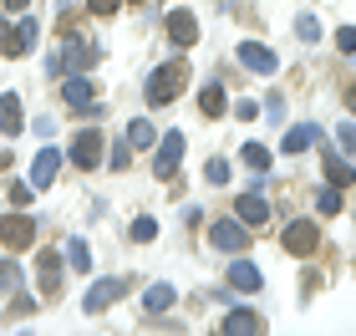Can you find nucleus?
Instances as JSON below:
<instances>
[{"label":"nucleus","mask_w":356,"mask_h":336,"mask_svg":"<svg viewBox=\"0 0 356 336\" xmlns=\"http://www.w3.org/2000/svg\"><path fill=\"white\" fill-rule=\"evenodd\" d=\"M153 143H158V127L148 118H138L133 127H127V148H153Z\"/></svg>","instance_id":"21"},{"label":"nucleus","mask_w":356,"mask_h":336,"mask_svg":"<svg viewBox=\"0 0 356 336\" xmlns=\"http://www.w3.org/2000/svg\"><path fill=\"white\" fill-rule=\"evenodd\" d=\"M67 265L76 270V275H87V270H92V255H87L82 239H67Z\"/></svg>","instance_id":"23"},{"label":"nucleus","mask_w":356,"mask_h":336,"mask_svg":"<svg viewBox=\"0 0 356 336\" xmlns=\"http://www.w3.org/2000/svg\"><path fill=\"white\" fill-rule=\"evenodd\" d=\"M239 67H250V72L270 77L275 67H280V56H275L270 46H260V41H239Z\"/></svg>","instance_id":"8"},{"label":"nucleus","mask_w":356,"mask_h":336,"mask_svg":"<svg viewBox=\"0 0 356 336\" xmlns=\"http://www.w3.org/2000/svg\"><path fill=\"white\" fill-rule=\"evenodd\" d=\"M31 239H36V224H31L26 214H6L0 219V245L6 250H26Z\"/></svg>","instance_id":"6"},{"label":"nucleus","mask_w":356,"mask_h":336,"mask_svg":"<svg viewBox=\"0 0 356 336\" xmlns=\"http://www.w3.org/2000/svg\"><path fill=\"white\" fill-rule=\"evenodd\" d=\"M31 46H36V21L26 15V21L6 36V46H0V51H6V56H21V51H31Z\"/></svg>","instance_id":"12"},{"label":"nucleus","mask_w":356,"mask_h":336,"mask_svg":"<svg viewBox=\"0 0 356 336\" xmlns=\"http://www.w3.org/2000/svg\"><path fill=\"white\" fill-rule=\"evenodd\" d=\"M21 127H26V118H21V97H15V92H6V97H0V133L15 138Z\"/></svg>","instance_id":"13"},{"label":"nucleus","mask_w":356,"mask_h":336,"mask_svg":"<svg viewBox=\"0 0 356 336\" xmlns=\"http://www.w3.org/2000/svg\"><path fill=\"white\" fill-rule=\"evenodd\" d=\"M336 138H341L346 153H356V122H341V127H336Z\"/></svg>","instance_id":"32"},{"label":"nucleus","mask_w":356,"mask_h":336,"mask_svg":"<svg viewBox=\"0 0 356 336\" xmlns=\"http://www.w3.org/2000/svg\"><path fill=\"white\" fill-rule=\"evenodd\" d=\"M316 245H321V224H311V219L285 224V250H290V255H311Z\"/></svg>","instance_id":"7"},{"label":"nucleus","mask_w":356,"mask_h":336,"mask_svg":"<svg viewBox=\"0 0 356 336\" xmlns=\"http://www.w3.org/2000/svg\"><path fill=\"white\" fill-rule=\"evenodd\" d=\"M326 179H331L336 189H351V179H356V168L346 163L341 153H326Z\"/></svg>","instance_id":"20"},{"label":"nucleus","mask_w":356,"mask_h":336,"mask_svg":"<svg viewBox=\"0 0 356 336\" xmlns=\"http://www.w3.org/2000/svg\"><path fill=\"white\" fill-rule=\"evenodd\" d=\"M346 107H351V112H356V87H346Z\"/></svg>","instance_id":"37"},{"label":"nucleus","mask_w":356,"mask_h":336,"mask_svg":"<svg viewBox=\"0 0 356 336\" xmlns=\"http://www.w3.org/2000/svg\"><path fill=\"white\" fill-rule=\"evenodd\" d=\"M72 163L76 168H97L102 163V133H97V127H82V133L72 138Z\"/></svg>","instance_id":"4"},{"label":"nucleus","mask_w":356,"mask_h":336,"mask_svg":"<svg viewBox=\"0 0 356 336\" xmlns=\"http://www.w3.org/2000/svg\"><path fill=\"white\" fill-rule=\"evenodd\" d=\"M184 87H188V67H184V61H168V67H158V72L148 77L143 97H148V107H163V102H173Z\"/></svg>","instance_id":"1"},{"label":"nucleus","mask_w":356,"mask_h":336,"mask_svg":"<svg viewBox=\"0 0 356 336\" xmlns=\"http://www.w3.org/2000/svg\"><path fill=\"white\" fill-rule=\"evenodd\" d=\"M61 92H67V107L87 112V118H97V112H102V107H97V87H92V77H82V72H72Z\"/></svg>","instance_id":"3"},{"label":"nucleus","mask_w":356,"mask_h":336,"mask_svg":"<svg viewBox=\"0 0 356 336\" xmlns=\"http://www.w3.org/2000/svg\"><path fill=\"white\" fill-rule=\"evenodd\" d=\"M15 285H21V270L10 260H0V291H15Z\"/></svg>","instance_id":"29"},{"label":"nucleus","mask_w":356,"mask_h":336,"mask_svg":"<svg viewBox=\"0 0 356 336\" xmlns=\"http://www.w3.org/2000/svg\"><path fill=\"white\" fill-rule=\"evenodd\" d=\"M296 31H300V41H321V21H316V15H300Z\"/></svg>","instance_id":"27"},{"label":"nucleus","mask_w":356,"mask_h":336,"mask_svg":"<svg viewBox=\"0 0 356 336\" xmlns=\"http://www.w3.org/2000/svg\"><path fill=\"white\" fill-rule=\"evenodd\" d=\"M204 179H209V184H229V163H224V158H214V163L204 168Z\"/></svg>","instance_id":"30"},{"label":"nucleus","mask_w":356,"mask_h":336,"mask_svg":"<svg viewBox=\"0 0 356 336\" xmlns=\"http://www.w3.org/2000/svg\"><path fill=\"white\" fill-rule=\"evenodd\" d=\"M250 331H260V316L254 311H229L224 316V336H250Z\"/></svg>","instance_id":"19"},{"label":"nucleus","mask_w":356,"mask_h":336,"mask_svg":"<svg viewBox=\"0 0 356 336\" xmlns=\"http://www.w3.org/2000/svg\"><path fill=\"white\" fill-rule=\"evenodd\" d=\"M173 306V285H148V291H143V311L148 316H163Z\"/></svg>","instance_id":"18"},{"label":"nucleus","mask_w":356,"mask_h":336,"mask_svg":"<svg viewBox=\"0 0 356 336\" xmlns=\"http://www.w3.org/2000/svg\"><path fill=\"white\" fill-rule=\"evenodd\" d=\"M311 143H321V127H316V122H300V127H290V133H285L280 148H285V153H305Z\"/></svg>","instance_id":"16"},{"label":"nucleus","mask_w":356,"mask_h":336,"mask_svg":"<svg viewBox=\"0 0 356 336\" xmlns=\"http://www.w3.org/2000/svg\"><path fill=\"white\" fill-rule=\"evenodd\" d=\"M178 163H184V133H163V143H158V158H153V173H158V179H173Z\"/></svg>","instance_id":"5"},{"label":"nucleus","mask_w":356,"mask_h":336,"mask_svg":"<svg viewBox=\"0 0 356 336\" xmlns=\"http://www.w3.org/2000/svg\"><path fill=\"white\" fill-rule=\"evenodd\" d=\"M234 214H239V224H250V230H254V224L270 219V204H265L260 194H239V199H234Z\"/></svg>","instance_id":"11"},{"label":"nucleus","mask_w":356,"mask_h":336,"mask_svg":"<svg viewBox=\"0 0 356 336\" xmlns=\"http://www.w3.org/2000/svg\"><path fill=\"white\" fill-rule=\"evenodd\" d=\"M133 239H138V245H148V239H158V224H153V219H133Z\"/></svg>","instance_id":"28"},{"label":"nucleus","mask_w":356,"mask_h":336,"mask_svg":"<svg viewBox=\"0 0 356 336\" xmlns=\"http://www.w3.org/2000/svg\"><path fill=\"white\" fill-rule=\"evenodd\" d=\"M245 163L265 173V168H270V148H265V143H245Z\"/></svg>","instance_id":"25"},{"label":"nucleus","mask_w":356,"mask_h":336,"mask_svg":"<svg viewBox=\"0 0 356 336\" xmlns=\"http://www.w3.org/2000/svg\"><path fill=\"white\" fill-rule=\"evenodd\" d=\"M56 291H61V255L41 250V296H56Z\"/></svg>","instance_id":"15"},{"label":"nucleus","mask_w":356,"mask_h":336,"mask_svg":"<svg viewBox=\"0 0 356 336\" xmlns=\"http://www.w3.org/2000/svg\"><path fill=\"white\" fill-rule=\"evenodd\" d=\"M199 107H204V118H224V87L209 82V87L199 92Z\"/></svg>","instance_id":"22"},{"label":"nucleus","mask_w":356,"mask_h":336,"mask_svg":"<svg viewBox=\"0 0 356 336\" xmlns=\"http://www.w3.org/2000/svg\"><path fill=\"white\" fill-rule=\"evenodd\" d=\"M6 36H10V31H6V15H0V46H6Z\"/></svg>","instance_id":"39"},{"label":"nucleus","mask_w":356,"mask_h":336,"mask_svg":"<svg viewBox=\"0 0 356 336\" xmlns=\"http://www.w3.org/2000/svg\"><path fill=\"white\" fill-rule=\"evenodd\" d=\"M56 168H61V153H56V148H41L36 163H31V189H51Z\"/></svg>","instance_id":"10"},{"label":"nucleus","mask_w":356,"mask_h":336,"mask_svg":"<svg viewBox=\"0 0 356 336\" xmlns=\"http://www.w3.org/2000/svg\"><path fill=\"white\" fill-rule=\"evenodd\" d=\"M209 239H214L219 250L245 255V250H250V224H239V219H219V224H209Z\"/></svg>","instance_id":"2"},{"label":"nucleus","mask_w":356,"mask_h":336,"mask_svg":"<svg viewBox=\"0 0 356 336\" xmlns=\"http://www.w3.org/2000/svg\"><path fill=\"white\" fill-rule=\"evenodd\" d=\"M234 118H239V122H254V118H260V107H254V102H239Z\"/></svg>","instance_id":"34"},{"label":"nucleus","mask_w":356,"mask_h":336,"mask_svg":"<svg viewBox=\"0 0 356 336\" xmlns=\"http://www.w3.org/2000/svg\"><path fill=\"white\" fill-rule=\"evenodd\" d=\"M10 158H15V153H6V148H0V173H6V168H10Z\"/></svg>","instance_id":"36"},{"label":"nucleus","mask_w":356,"mask_h":336,"mask_svg":"<svg viewBox=\"0 0 356 336\" xmlns=\"http://www.w3.org/2000/svg\"><path fill=\"white\" fill-rule=\"evenodd\" d=\"M122 296H127V280H97L87 291V311L97 316V311H107L112 301H122Z\"/></svg>","instance_id":"9"},{"label":"nucleus","mask_w":356,"mask_h":336,"mask_svg":"<svg viewBox=\"0 0 356 336\" xmlns=\"http://www.w3.org/2000/svg\"><path fill=\"white\" fill-rule=\"evenodd\" d=\"M87 6H92V15H112V10L122 6V0H87Z\"/></svg>","instance_id":"33"},{"label":"nucleus","mask_w":356,"mask_h":336,"mask_svg":"<svg viewBox=\"0 0 356 336\" xmlns=\"http://www.w3.org/2000/svg\"><path fill=\"white\" fill-rule=\"evenodd\" d=\"M316 209H321V214H341V189H336V184L316 189Z\"/></svg>","instance_id":"24"},{"label":"nucleus","mask_w":356,"mask_h":336,"mask_svg":"<svg viewBox=\"0 0 356 336\" xmlns=\"http://www.w3.org/2000/svg\"><path fill=\"white\" fill-rule=\"evenodd\" d=\"M229 285H234V291H245V296H254L265 280H260V270H254V265L239 260V265H229Z\"/></svg>","instance_id":"17"},{"label":"nucleus","mask_w":356,"mask_h":336,"mask_svg":"<svg viewBox=\"0 0 356 336\" xmlns=\"http://www.w3.org/2000/svg\"><path fill=\"white\" fill-rule=\"evenodd\" d=\"M6 10H26V0H6Z\"/></svg>","instance_id":"38"},{"label":"nucleus","mask_w":356,"mask_h":336,"mask_svg":"<svg viewBox=\"0 0 356 336\" xmlns=\"http://www.w3.org/2000/svg\"><path fill=\"white\" fill-rule=\"evenodd\" d=\"M133 163V158H127V143H118V148H112V168H127Z\"/></svg>","instance_id":"35"},{"label":"nucleus","mask_w":356,"mask_h":336,"mask_svg":"<svg viewBox=\"0 0 356 336\" xmlns=\"http://www.w3.org/2000/svg\"><path fill=\"white\" fill-rule=\"evenodd\" d=\"M31 194H36V189H31V184H21V179H15L6 199H10V209H26V204H31Z\"/></svg>","instance_id":"26"},{"label":"nucleus","mask_w":356,"mask_h":336,"mask_svg":"<svg viewBox=\"0 0 356 336\" xmlns=\"http://www.w3.org/2000/svg\"><path fill=\"white\" fill-rule=\"evenodd\" d=\"M168 36H173L178 46H193V41H199V21H193L188 10H173V15H168Z\"/></svg>","instance_id":"14"},{"label":"nucleus","mask_w":356,"mask_h":336,"mask_svg":"<svg viewBox=\"0 0 356 336\" xmlns=\"http://www.w3.org/2000/svg\"><path fill=\"white\" fill-rule=\"evenodd\" d=\"M336 46H341L346 56H356V26H341V31H336Z\"/></svg>","instance_id":"31"}]
</instances>
